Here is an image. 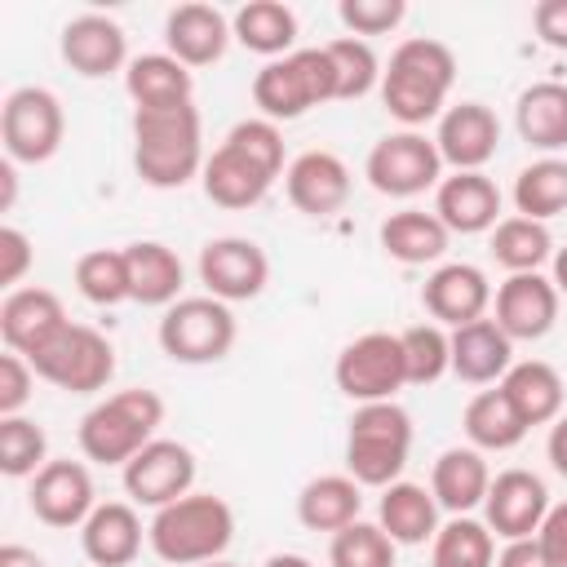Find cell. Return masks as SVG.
I'll return each instance as SVG.
<instances>
[{"mask_svg":"<svg viewBox=\"0 0 567 567\" xmlns=\"http://www.w3.org/2000/svg\"><path fill=\"white\" fill-rule=\"evenodd\" d=\"M536 540L545 545V554H549L558 567H567V501L549 505V514H545V523H540Z\"/></svg>","mask_w":567,"mask_h":567,"instance_id":"cell-49","label":"cell"},{"mask_svg":"<svg viewBox=\"0 0 567 567\" xmlns=\"http://www.w3.org/2000/svg\"><path fill=\"white\" fill-rule=\"evenodd\" d=\"M350 168L337 151H301L288 173H284V190H288V204L306 217H332L346 208L350 199Z\"/></svg>","mask_w":567,"mask_h":567,"instance_id":"cell-21","label":"cell"},{"mask_svg":"<svg viewBox=\"0 0 567 567\" xmlns=\"http://www.w3.org/2000/svg\"><path fill=\"white\" fill-rule=\"evenodd\" d=\"M549 279H554V288L567 297V248H554V261H549Z\"/></svg>","mask_w":567,"mask_h":567,"instance_id":"cell-54","label":"cell"},{"mask_svg":"<svg viewBox=\"0 0 567 567\" xmlns=\"http://www.w3.org/2000/svg\"><path fill=\"white\" fill-rule=\"evenodd\" d=\"M146 527L133 501H97L80 527V549L93 567H128L142 554Z\"/></svg>","mask_w":567,"mask_h":567,"instance_id":"cell-24","label":"cell"},{"mask_svg":"<svg viewBox=\"0 0 567 567\" xmlns=\"http://www.w3.org/2000/svg\"><path fill=\"white\" fill-rule=\"evenodd\" d=\"M403 341V368L408 385H434L439 377L452 372V337L439 323H412L399 332Z\"/></svg>","mask_w":567,"mask_h":567,"instance_id":"cell-43","label":"cell"},{"mask_svg":"<svg viewBox=\"0 0 567 567\" xmlns=\"http://www.w3.org/2000/svg\"><path fill=\"white\" fill-rule=\"evenodd\" d=\"M452 84H456V53L434 35H412L390 53L377 93L381 106L403 128H421L447 111Z\"/></svg>","mask_w":567,"mask_h":567,"instance_id":"cell-2","label":"cell"},{"mask_svg":"<svg viewBox=\"0 0 567 567\" xmlns=\"http://www.w3.org/2000/svg\"><path fill=\"white\" fill-rule=\"evenodd\" d=\"M558 301H563V292L554 288L549 275H540V270L509 275L492 297V306H496L492 319L501 323V332L509 341H540L558 323Z\"/></svg>","mask_w":567,"mask_h":567,"instance_id":"cell-20","label":"cell"},{"mask_svg":"<svg viewBox=\"0 0 567 567\" xmlns=\"http://www.w3.org/2000/svg\"><path fill=\"white\" fill-rule=\"evenodd\" d=\"M230 40H235L230 35V18L217 4L190 0V4L168 9V18H164V53H173L190 71L221 62V53H226Z\"/></svg>","mask_w":567,"mask_h":567,"instance_id":"cell-23","label":"cell"},{"mask_svg":"<svg viewBox=\"0 0 567 567\" xmlns=\"http://www.w3.org/2000/svg\"><path fill=\"white\" fill-rule=\"evenodd\" d=\"M133 168L155 190H182L204 173V124L195 102L133 111Z\"/></svg>","mask_w":567,"mask_h":567,"instance_id":"cell-3","label":"cell"},{"mask_svg":"<svg viewBox=\"0 0 567 567\" xmlns=\"http://www.w3.org/2000/svg\"><path fill=\"white\" fill-rule=\"evenodd\" d=\"M27 505L31 514L44 523V527H84V518L97 509V492H93V474L84 461H49L35 478H31V492H27Z\"/></svg>","mask_w":567,"mask_h":567,"instance_id":"cell-15","label":"cell"},{"mask_svg":"<svg viewBox=\"0 0 567 567\" xmlns=\"http://www.w3.org/2000/svg\"><path fill=\"white\" fill-rule=\"evenodd\" d=\"M0 186H4L0 208L9 213V208H13V199H18V173H13V159H4V164H0Z\"/></svg>","mask_w":567,"mask_h":567,"instance_id":"cell-53","label":"cell"},{"mask_svg":"<svg viewBox=\"0 0 567 567\" xmlns=\"http://www.w3.org/2000/svg\"><path fill=\"white\" fill-rule=\"evenodd\" d=\"M288 173L284 133L270 120H239L221 137V146L204 159L199 186L217 208H252L270 195V186Z\"/></svg>","mask_w":567,"mask_h":567,"instance_id":"cell-1","label":"cell"},{"mask_svg":"<svg viewBox=\"0 0 567 567\" xmlns=\"http://www.w3.org/2000/svg\"><path fill=\"white\" fill-rule=\"evenodd\" d=\"M509 195H514L518 217H532V221H549L567 213V159L563 155L532 159L527 168H518Z\"/></svg>","mask_w":567,"mask_h":567,"instance_id":"cell-38","label":"cell"},{"mask_svg":"<svg viewBox=\"0 0 567 567\" xmlns=\"http://www.w3.org/2000/svg\"><path fill=\"white\" fill-rule=\"evenodd\" d=\"M62 62L84 80H106L115 71H128V35L106 13H75L58 35Z\"/></svg>","mask_w":567,"mask_h":567,"instance_id":"cell-17","label":"cell"},{"mask_svg":"<svg viewBox=\"0 0 567 567\" xmlns=\"http://www.w3.org/2000/svg\"><path fill=\"white\" fill-rule=\"evenodd\" d=\"M421 306H425L430 323L461 328V323H474V319L487 315L492 284H487V275L474 261H443L421 284Z\"/></svg>","mask_w":567,"mask_h":567,"instance_id":"cell-19","label":"cell"},{"mask_svg":"<svg viewBox=\"0 0 567 567\" xmlns=\"http://www.w3.org/2000/svg\"><path fill=\"white\" fill-rule=\"evenodd\" d=\"M66 306L49 288H13L0 301V341L4 350L31 359L40 346H49L66 328Z\"/></svg>","mask_w":567,"mask_h":567,"instance_id":"cell-22","label":"cell"},{"mask_svg":"<svg viewBox=\"0 0 567 567\" xmlns=\"http://www.w3.org/2000/svg\"><path fill=\"white\" fill-rule=\"evenodd\" d=\"M412 456V416L394 399L359 403L346 425V474L359 487H390Z\"/></svg>","mask_w":567,"mask_h":567,"instance_id":"cell-6","label":"cell"},{"mask_svg":"<svg viewBox=\"0 0 567 567\" xmlns=\"http://www.w3.org/2000/svg\"><path fill=\"white\" fill-rule=\"evenodd\" d=\"M514 128L540 155L567 151V84L563 80L527 84L514 102Z\"/></svg>","mask_w":567,"mask_h":567,"instance_id":"cell-28","label":"cell"},{"mask_svg":"<svg viewBox=\"0 0 567 567\" xmlns=\"http://www.w3.org/2000/svg\"><path fill=\"white\" fill-rule=\"evenodd\" d=\"M124 261H128V288H133L137 306H164L168 310L173 301H182L186 266L168 244L133 239V244H124Z\"/></svg>","mask_w":567,"mask_h":567,"instance_id":"cell-32","label":"cell"},{"mask_svg":"<svg viewBox=\"0 0 567 567\" xmlns=\"http://www.w3.org/2000/svg\"><path fill=\"white\" fill-rule=\"evenodd\" d=\"M195 452L177 439H155L146 443L120 474H124V492L133 505L146 509H164L173 501H182L186 492H195Z\"/></svg>","mask_w":567,"mask_h":567,"instance_id":"cell-14","label":"cell"},{"mask_svg":"<svg viewBox=\"0 0 567 567\" xmlns=\"http://www.w3.org/2000/svg\"><path fill=\"white\" fill-rule=\"evenodd\" d=\"M337 18L350 35L368 40V35H385L394 31L403 18H408V4L403 0H341L337 4Z\"/></svg>","mask_w":567,"mask_h":567,"instance_id":"cell-45","label":"cell"},{"mask_svg":"<svg viewBox=\"0 0 567 567\" xmlns=\"http://www.w3.org/2000/svg\"><path fill=\"white\" fill-rule=\"evenodd\" d=\"M354 518H363V487L350 474H319L297 492V523L306 532L337 536Z\"/></svg>","mask_w":567,"mask_h":567,"instance_id":"cell-34","label":"cell"},{"mask_svg":"<svg viewBox=\"0 0 567 567\" xmlns=\"http://www.w3.org/2000/svg\"><path fill=\"white\" fill-rule=\"evenodd\" d=\"M430 567H496V536L470 514H452L430 540Z\"/></svg>","mask_w":567,"mask_h":567,"instance_id":"cell-39","label":"cell"},{"mask_svg":"<svg viewBox=\"0 0 567 567\" xmlns=\"http://www.w3.org/2000/svg\"><path fill=\"white\" fill-rule=\"evenodd\" d=\"M261 567H315L306 554H270Z\"/></svg>","mask_w":567,"mask_h":567,"instance_id":"cell-55","label":"cell"},{"mask_svg":"<svg viewBox=\"0 0 567 567\" xmlns=\"http://www.w3.org/2000/svg\"><path fill=\"white\" fill-rule=\"evenodd\" d=\"M323 102H337V75H332L323 44L292 49L288 58H275L252 75V106L270 124L301 120L306 111H315Z\"/></svg>","mask_w":567,"mask_h":567,"instance_id":"cell-7","label":"cell"},{"mask_svg":"<svg viewBox=\"0 0 567 567\" xmlns=\"http://www.w3.org/2000/svg\"><path fill=\"white\" fill-rule=\"evenodd\" d=\"M337 390L359 408V403H385L408 385L403 368V341L399 332H363L341 346L332 363Z\"/></svg>","mask_w":567,"mask_h":567,"instance_id":"cell-12","label":"cell"},{"mask_svg":"<svg viewBox=\"0 0 567 567\" xmlns=\"http://www.w3.org/2000/svg\"><path fill=\"white\" fill-rule=\"evenodd\" d=\"M394 540L385 536L381 523L354 518L350 527H341L328 545V563L332 567H394Z\"/></svg>","mask_w":567,"mask_h":567,"instance_id":"cell-44","label":"cell"},{"mask_svg":"<svg viewBox=\"0 0 567 567\" xmlns=\"http://www.w3.org/2000/svg\"><path fill=\"white\" fill-rule=\"evenodd\" d=\"M235 540V509L213 492H186L146 523V545L168 567H204Z\"/></svg>","mask_w":567,"mask_h":567,"instance_id":"cell-4","label":"cell"},{"mask_svg":"<svg viewBox=\"0 0 567 567\" xmlns=\"http://www.w3.org/2000/svg\"><path fill=\"white\" fill-rule=\"evenodd\" d=\"M447 337H452V377H461L470 385H496L514 368V341L487 315L452 328Z\"/></svg>","mask_w":567,"mask_h":567,"instance_id":"cell-26","label":"cell"},{"mask_svg":"<svg viewBox=\"0 0 567 567\" xmlns=\"http://www.w3.org/2000/svg\"><path fill=\"white\" fill-rule=\"evenodd\" d=\"M75 288L89 306H120V301H133V288H128V261H124V248H89L75 257Z\"/></svg>","mask_w":567,"mask_h":567,"instance_id":"cell-40","label":"cell"},{"mask_svg":"<svg viewBox=\"0 0 567 567\" xmlns=\"http://www.w3.org/2000/svg\"><path fill=\"white\" fill-rule=\"evenodd\" d=\"M377 523L385 527V536L394 545H425L434 540V532L443 527L439 523V501L425 483H390L381 487V501H377Z\"/></svg>","mask_w":567,"mask_h":567,"instance_id":"cell-33","label":"cell"},{"mask_svg":"<svg viewBox=\"0 0 567 567\" xmlns=\"http://www.w3.org/2000/svg\"><path fill=\"white\" fill-rule=\"evenodd\" d=\"M532 27H536L540 44L567 53V0H540L532 9Z\"/></svg>","mask_w":567,"mask_h":567,"instance_id":"cell-48","label":"cell"},{"mask_svg":"<svg viewBox=\"0 0 567 567\" xmlns=\"http://www.w3.org/2000/svg\"><path fill=\"white\" fill-rule=\"evenodd\" d=\"M230 35L248 53L275 62V58H288L297 44V13L284 0H248L230 13Z\"/></svg>","mask_w":567,"mask_h":567,"instance_id":"cell-35","label":"cell"},{"mask_svg":"<svg viewBox=\"0 0 567 567\" xmlns=\"http://www.w3.org/2000/svg\"><path fill=\"white\" fill-rule=\"evenodd\" d=\"M377 239H381L385 257H394L399 266H443L452 230L425 208H399L381 221Z\"/></svg>","mask_w":567,"mask_h":567,"instance_id":"cell-30","label":"cell"},{"mask_svg":"<svg viewBox=\"0 0 567 567\" xmlns=\"http://www.w3.org/2000/svg\"><path fill=\"white\" fill-rule=\"evenodd\" d=\"M545 514H549V487L540 474L514 465L492 478L487 501H483V523L492 527V536H501V540L536 536Z\"/></svg>","mask_w":567,"mask_h":567,"instance_id":"cell-16","label":"cell"},{"mask_svg":"<svg viewBox=\"0 0 567 567\" xmlns=\"http://www.w3.org/2000/svg\"><path fill=\"white\" fill-rule=\"evenodd\" d=\"M164 425V399L146 385L115 390L102 403H93L80 416V452L93 465H128L146 443H155V430Z\"/></svg>","mask_w":567,"mask_h":567,"instance_id":"cell-5","label":"cell"},{"mask_svg":"<svg viewBox=\"0 0 567 567\" xmlns=\"http://www.w3.org/2000/svg\"><path fill=\"white\" fill-rule=\"evenodd\" d=\"M159 350L173 359V363H217L235 350V337H239V323H235V310L217 297H182L164 310L159 328Z\"/></svg>","mask_w":567,"mask_h":567,"instance_id":"cell-8","label":"cell"},{"mask_svg":"<svg viewBox=\"0 0 567 567\" xmlns=\"http://www.w3.org/2000/svg\"><path fill=\"white\" fill-rule=\"evenodd\" d=\"M199 284L208 288V297L235 306V301H252L266 292L270 284V257L257 239L248 235H217L199 248Z\"/></svg>","mask_w":567,"mask_h":567,"instance_id":"cell-13","label":"cell"},{"mask_svg":"<svg viewBox=\"0 0 567 567\" xmlns=\"http://www.w3.org/2000/svg\"><path fill=\"white\" fill-rule=\"evenodd\" d=\"M49 465V434L31 416H0V474L35 478Z\"/></svg>","mask_w":567,"mask_h":567,"instance_id":"cell-42","label":"cell"},{"mask_svg":"<svg viewBox=\"0 0 567 567\" xmlns=\"http://www.w3.org/2000/svg\"><path fill=\"white\" fill-rule=\"evenodd\" d=\"M328 49V62H332V75H337V102H359L368 97L372 89H381V58L368 40L359 35H337L323 44Z\"/></svg>","mask_w":567,"mask_h":567,"instance_id":"cell-41","label":"cell"},{"mask_svg":"<svg viewBox=\"0 0 567 567\" xmlns=\"http://www.w3.org/2000/svg\"><path fill=\"white\" fill-rule=\"evenodd\" d=\"M204 567H235V563H226V558H213V563H204Z\"/></svg>","mask_w":567,"mask_h":567,"instance_id":"cell-56","label":"cell"},{"mask_svg":"<svg viewBox=\"0 0 567 567\" xmlns=\"http://www.w3.org/2000/svg\"><path fill=\"white\" fill-rule=\"evenodd\" d=\"M487 487H492V470H487L478 447H447V452H439V461L430 470V492H434L439 509L474 514V509H483Z\"/></svg>","mask_w":567,"mask_h":567,"instance_id":"cell-31","label":"cell"},{"mask_svg":"<svg viewBox=\"0 0 567 567\" xmlns=\"http://www.w3.org/2000/svg\"><path fill=\"white\" fill-rule=\"evenodd\" d=\"M66 137V115L53 89L44 84H22L4 97L0 106V142L13 164H44L62 151Z\"/></svg>","mask_w":567,"mask_h":567,"instance_id":"cell-11","label":"cell"},{"mask_svg":"<svg viewBox=\"0 0 567 567\" xmlns=\"http://www.w3.org/2000/svg\"><path fill=\"white\" fill-rule=\"evenodd\" d=\"M496 567H558L545 545L536 536H523V540H505V549L496 554Z\"/></svg>","mask_w":567,"mask_h":567,"instance_id":"cell-50","label":"cell"},{"mask_svg":"<svg viewBox=\"0 0 567 567\" xmlns=\"http://www.w3.org/2000/svg\"><path fill=\"white\" fill-rule=\"evenodd\" d=\"M496 385H501V394L509 399V408L518 412V421H523L527 430H532V425H554V421L563 416L567 390H563L558 368L545 363V359H518Z\"/></svg>","mask_w":567,"mask_h":567,"instance_id":"cell-27","label":"cell"},{"mask_svg":"<svg viewBox=\"0 0 567 567\" xmlns=\"http://www.w3.org/2000/svg\"><path fill=\"white\" fill-rule=\"evenodd\" d=\"M0 567H44V558L35 549L9 540V545H0Z\"/></svg>","mask_w":567,"mask_h":567,"instance_id":"cell-52","label":"cell"},{"mask_svg":"<svg viewBox=\"0 0 567 567\" xmlns=\"http://www.w3.org/2000/svg\"><path fill=\"white\" fill-rule=\"evenodd\" d=\"M434 146L452 173H483V164L501 146V120L483 102H456L439 115Z\"/></svg>","mask_w":567,"mask_h":567,"instance_id":"cell-18","label":"cell"},{"mask_svg":"<svg viewBox=\"0 0 567 567\" xmlns=\"http://www.w3.org/2000/svg\"><path fill=\"white\" fill-rule=\"evenodd\" d=\"M363 177L377 195L416 199L443 182V155H439L434 137H425L421 128H399V133H385L372 142V151L363 159Z\"/></svg>","mask_w":567,"mask_h":567,"instance_id":"cell-9","label":"cell"},{"mask_svg":"<svg viewBox=\"0 0 567 567\" xmlns=\"http://www.w3.org/2000/svg\"><path fill=\"white\" fill-rule=\"evenodd\" d=\"M545 456H549L554 474H563V478H567V408H563V416L549 425V439H545Z\"/></svg>","mask_w":567,"mask_h":567,"instance_id":"cell-51","label":"cell"},{"mask_svg":"<svg viewBox=\"0 0 567 567\" xmlns=\"http://www.w3.org/2000/svg\"><path fill=\"white\" fill-rule=\"evenodd\" d=\"M492 257L509 275H532L545 261H554V235H549L545 221H532V217H518V213L501 217L492 226Z\"/></svg>","mask_w":567,"mask_h":567,"instance_id":"cell-37","label":"cell"},{"mask_svg":"<svg viewBox=\"0 0 567 567\" xmlns=\"http://www.w3.org/2000/svg\"><path fill=\"white\" fill-rule=\"evenodd\" d=\"M124 93L133 97V111H164L195 102V75L173 53H142L124 71Z\"/></svg>","mask_w":567,"mask_h":567,"instance_id":"cell-29","label":"cell"},{"mask_svg":"<svg viewBox=\"0 0 567 567\" xmlns=\"http://www.w3.org/2000/svg\"><path fill=\"white\" fill-rule=\"evenodd\" d=\"M31 368L40 381L66 394H97L115 377V346L89 323H66L49 346L31 354Z\"/></svg>","mask_w":567,"mask_h":567,"instance_id":"cell-10","label":"cell"},{"mask_svg":"<svg viewBox=\"0 0 567 567\" xmlns=\"http://www.w3.org/2000/svg\"><path fill=\"white\" fill-rule=\"evenodd\" d=\"M31 261H35L31 239H27L18 226H0V284H4L9 292H13V288L27 279Z\"/></svg>","mask_w":567,"mask_h":567,"instance_id":"cell-47","label":"cell"},{"mask_svg":"<svg viewBox=\"0 0 567 567\" xmlns=\"http://www.w3.org/2000/svg\"><path fill=\"white\" fill-rule=\"evenodd\" d=\"M434 217L452 235H483L501 221V186L487 173H452L434 186Z\"/></svg>","mask_w":567,"mask_h":567,"instance_id":"cell-25","label":"cell"},{"mask_svg":"<svg viewBox=\"0 0 567 567\" xmlns=\"http://www.w3.org/2000/svg\"><path fill=\"white\" fill-rule=\"evenodd\" d=\"M461 425H465L470 447H478V452H509V447H518L527 439V425L518 421V412L509 408V399L501 394V385L496 390H478L465 403Z\"/></svg>","mask_w":567,"mask_h":567,"instance_id":"cell-36","label":"cell"},{"mask_svg":"<svg viewBox=\"0 0 567 567\" xmlns=\"http://www.w3.org/2000/svg\"><path fill=\"white\" fill-rule=\"evenodd\" d=\"M31 390H35L31 359L4 350L0 354V416H22V408L31 403Z\"/></svg>","mask_w":567,"mask_h":567,"instance_id":"cell-46","label":"cell"}]
</instances>
